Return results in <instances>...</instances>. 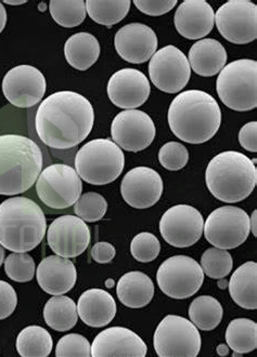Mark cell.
Returning a JSON list of instances; mask_svg holds the SVG:
<instances>
[{"instance_id": "34", "label": "cell", "mask_w": 257, "mask_h": 357, "mask_svg": "<svg viewBox=\"0 0 257 357\" xmlns=\"http://www.w3.org/2000/svg\"><path fill=\"white\" fill-rule=\"evenodd\" d=\"M49 11L56 23L68 29L82 24L87 15L84 0H51Z\"/></svg>"}, {"instance_id": "48", "label": "cell", "mask_w": 257, "mask_h": 357, "mask_svg": "<svg viewBox=\"0 0 257 357\" xmlns=\"http://www.w3.org/2000/svg\"><path fill=\"white\" fill-rule=\"evenodd\" d=\"M27 3V1H24V0H22V1H11V0L5 1V3H7V5H22V3Z\"/></svg>"}, {"instance_id": "11", "label": "cell", "mask_w": 257, "mask_h": 357, "mask_svg": "<svg viewBox=\"0 0 257 357\" xmlns=\"http://www.w3.org/2000/svg\"><path fill=\"white\" fill-rule=\"evenodd\" d=\"M156 280L160 289L168 297L187 299L196 295L203 285L204 272L191 257L175 256L163 262Z\"/></svg>"}, {"instance_id": "5", "label": "cell", "mask_w": 257, "mask_h": 357, "mask_svg": "<svg viewBox=\"0 0 257 357\" xmlns=\"http://www.w3.org/2000/svg\"><path fill=\"white\" fill-rule=\"evenodd\" d=\"M205 182L212 195L219 201L228 204L242 202L256 186L254 160L233 151L216 155L207 166Z\"/></svg>"}, {"instance_id": "8", "label": "cell", "mask_w": 257, "mask_h": 357, "mask_svg": "<svg viewBox=\"0 0 257 357\" xmlns=\"http://www.w3.org/2000/svg\"><path fill=\"white\" fill-rule=\"evenodd\" d=\"M82 178L68 165H50L41 172L36 181L37 196L51 209L72 207L82 195Z\"/></svg>"}, {"instance_id": "20", "label": "cell", "mask_w": 257, "mask_h": 357, "mask_svg": "<svg viewBox=\"0 0 257 357\" xmlns=\"http://www.w3.org/2000/svg\"><path fill=\"white\" fill-rule=\"evenodd\" d=\"M117 52L123 60L141 64L152 58L158 49L156 31L148 25L131 23L122 27L115 38Z\"/></svg>"}, {"instance_id": "42", "label": "cell", "mask_w": 257, "mask_h": 357, "mask_svg": "<svg viewBox=\"0 0 257 357\" xmlns=\"http://www.w3.org/2000/svg\"><path fill=\"white\" fill-rule=\"evenodd\" d=\"M17 296L15 288L5 280H0V319L9 317L15 312Z\"/></svg>"}, {"instance_id": "21", "label": "cell", "mask_w": 257, "mask_h": 357, "mask_svg": "<svg viewBox=\"0 0 257 357\" xmlns=\"http://www.w3.org/2000/svg\"><path fill=\"white\" fill-rule=\"evenodd\" d=\"M146 343L137 333L124 327H111L101 331L91 344L94 357H145Z\"/></svg>"}, {"instance_id": "39", "label": "cell", "mask_w": 257, "mask_h": 357, "mask_svg": "<svg viewBox=\"0 0 257 357\" xmlns=\"http://www.w3.org/2000/svg\"><path fill=\"white\" fill-rule=\"evenodd\" d=\"M159 160L166 169L177 172L187 165L189 152L182 143L168 142L161 148Z\"/></svg>"}, {"instance_id": "1", "label": "cell", "mask_w": 257, "mask_h": 357, "mask_svg": "<svg viewBox=\"0 0 257 357\" xmlns=\"http://www.w3.org/2000/svg\"><path fill=\"white\" fill-rule=\"evenodd\" d=\"M95 112L91 103L73 91L52 93L39 104L35 130L43 144L54 150H68L91 132Z\"/></svg>"}, {"instance_id": "35", "label": "cell", "mask_w": 257, "mask_h": 357, "mask_svg": "<svg viewBox=\"0 0 257 357\" xmlns=\"http://www.w3.org/2000/svg\"><path fill=\"white\" fill-rule=\"evenodd\" d=\"M233 260L228 251L219 248H209L201 258V268L209 278L221 280L230 274Z\"/></svg>"}, {"instance_id": "25", "label": "cell", "mask_w": 257, "mask_h": 357, "mask_svg": "<svg viewBox=\"0 0 257 357\" xmlns=\"http://www.w3.org/2000/svg\"><path fill=\"white\" fill-rule=\"evenodd\" d=\"M190 68L202 77L215 76L225 68L227 51L219 41L205 38L197 41L189 51Z\"/></svg>"}, {"instance_id": "44", "label": "cell", "mask_w": 257, "mask_h": 357, "mask_svg": "<svg viewBox=\"0 0 257 357\" xmlns=\"http://www.w3.org/2000/svg\"><path fill=\"white\" fill-rule=\"evenodd\" d=\"M115 255H117V250L115 246L105 241L97 243L90 251V256L100 264H109L115 259Z\"/></svg>"}, {"instance_id": "23", "label": "cell", "mask_w": 257, "mask_h": 357, "mask_svg": "<svg viewBox=\"0 0 257 357\" xmlns=\"http://www.w3.org/2000/svg\"><path fill=\"white\" fill-rule=\"evenodd\" d=\"M37 282L49 295L61 296L74 287L78 273L70 259L60 256L47 257L37 268Z\"/></svg>"}, {"instance_id": "3", "label": "cell", "mask_w": 257, "mask_h": 357, "mask_svg": "<svg viewBox=\"0 0 257 357\" xmlns=\"http://www.w3.org/2000/svg\"><path fill=\"white\" fill-rule=\"evenodd\" d=\"M44 167V153L25 135H0V195L25 193Z\"/></svg>"}, {"instance_id": "40", "label": "cell", "mask_w": 257, "mask_h": 357, "mask_svg": "<svg viewBox=\"0 0 257 357\" xmlns=\"http://www.w3.org/2000/svg\"><path fill=\"white\" fill-rule=\"evenodd\" d=\"M56 356L89 357L91 356V345L83 335L70 333L59 340L56 348Z\"/></svg>"}, {"instance_id": "15", "label": "cell", "mask_w": 257, "mask_h": 357, "mask_svg": "<svg viewBox=\"0 0 257 357\" xmlns=\"http://www.w3.org/2000/svg\"><path fill=\"white\" fill-rule=\"evenodd\" d=\"M204 219L199 210L189 205L170 208L161 218L160 232L166 243L176 248L196 244L203 233Z\"/></svg>"}, {"instance_id": "22", "label": "cell", "mask_w": 257, "mask_h": 357, "mask_svg": "<svg viewBox=\"0 0 257 357\" xmlns=\"http://www.w3.org/2000/svg\"><path fill=\"white\" fill-rule=\"evenodd\" d=\"M174 22L182 37L197 40L211 33L215 24V13L205 0H184L175 13Z\"/></svg>"}, {"instance_id": "19", "label": "cell", "mask_w": 257, "mask_h": 357, "mask_svg": "<svg viewBox=\"0 0 257 357\" xmlns=\"http://www.w3.org/2000/svg\"><path fill=\"white\" fill-rule=\"evenodd\" d=\"M121 193L131 207L146 209L160 201L163 180L156 170L137 167L127 172L121 183Z\"/></svg>"}, {"instance_id": "13", "label": "cell", "mask_w": 257, "mask_h": 357, "mask_svg": "<svg viewBox=\"0 0 257 357\" xmlns=\"http://www.w3.org/2000/svg\"><path fill=\"white\" fill-rule=\"evenodd\" d=\"M149 75L153 85L161 91L177 93L187 86L191 68L182 51L174 46H166L151 58Z\"/></svg>"}, {"instance_id": "17", "label": "cell", "mask_w": 257, "mask_h": 357, "mask_svg": "<svg viewBox=\"0 0 257 357\" xmlns=\"http://www.w3.org/2000/svg\"><path fill=\"white\" fill-rule=\"evenodd\" d=\"M91 234L84 220L78 215H62L52 221L47 231L49 247L57 256L76 258L89 246Z\"/></svg>"}, {"instance_id": "30", "label": "cell", "mask_w": 257, "mask_h": 357, "mask_svg": "<svg viewBox=\"0 0 257 357\" xmlns=\"http://www.w3.org/2000/svg\"><path fill=\"white\" fill-rule=\"evenodd\" d=\"M52 347V337L41 326L27 327L17 335V350L22 357L49 356Z\"/></svg>"}, {"instance_id": "43", "label": "cell", "mask_w": 257, "mask_h": 357, "mask_svg": "<svg viewBox=\"0 0 257 357\" xmlns=\"http://www.w3.org/2000/svg\"><path fill=\"white\" fill-rule=\"evenodd\" d=\"M257 123L251 121L243 126L239 132V142L244 150L249 152H257Z\"/></svg>"}, {"instance_id": "28", "label": "cell", "mask_w": 257, "mask_h": 357, "mask_svg": "<svg viewBox=\"0 0 257 357\" xmlns=\"http://www.w3.org/2000/svg\"><path fill=\"white\" fill-rule=\"evenodd\" d=\"M64 56L72 68L78 70H88L99 59V41L86 31L74 34L64 45Z\"/></svg>"}, {"instance_id": "24", "label": "cell", "mask_w": 257, "mask_h": 357, "mask_svg": "<svg viewBox=\"0 0 257 357\" xmlns=\"http://www.w3.org/2000/svg\"><path fill=\"white\" fill-rule=\"evenodd\" d=\"M78 317L89 327L101 328L113 321L117 303L109 292L99 288L87 290L80 296L78 305Z\"/></svg>"}, {"instance_id": "9", "label": "cell", "mask_w": 257, "mask_h": 357, "mask_svg": "<svg viewBox=\"0 0 257 357\" xmlns=\"http://www.w3.org/2000/svg\"><path fill=\"white\" fill-rule=\"evenodd\" d=\"M153 345L160 357H196L201 350V335L192 321L168 315L159 324Z\"/></svg>"}, {"instance_id": "16", "label": "cell", "mask_w": 257, "mask_h": 357, "mask_svg": "<svg viewBox=\"0 0 257 357\" xmlns=\"http://www.w3.org/2000/svg\"><path fill=\"white\" fill-rule=\"evenodd\" d=\"M46 78L34 66H19L10 70L3 80L6 99L20 109H29L42 101L46 93Z\"/></svg>"}, {"instance_id": "32", "label": "cell", "mask_w": 257, "mask_h": 357, "mask_svg": "<svg viewBox=\"0 0 257 357\" xmlns=\"http://www.w3.org/2000/svg\"><path fill=\"white\" fill-rule=\"evenodd\" d=\"M223 310L219 300L211 296H201L192 301L189 317L197 328L213 331L221 324Z\"/></svg>"}, {"instance_id": "6", "label": "cell", "mask_w": 257, "mask_h": 357, "mask_svg": "<svg viewBox=\"0 0 257 357\" xmlns=\"http://www.w3.org/2000/svg\"><path fill=\"white\" fill-rule=\"evenodd\" d=\"M75 170L82 180L94 185H105L121 176L124 153L109 139L89 141L76 153Z\"/></svg>"}, {"instance_id": "18", "label": "cell", "mask_w": 257, "mask_h": 357, "mask_svg": "<svg viewBox=\"0 0 257 357\" xmlns=\"http://www.w3.org/2000/svg\"><path fill=\"white\" fill-rule=\"evenodd\" d=\"M148 77L135 68L117 70L108 82V96L119 109H133L141 107L150 97Z\"/></svg>"}, {"instance_id": "45", "label": "cell", "mask_w": 257, "mask_h": 357, "mask_svg": "<svg viewBox=\"0 0 257 357\" xmlns=\"http://www.w3.org/2000/svg\"><path fill=\"white\" fill-rule=\"evenodd\" d=\"M6 23H7V11H6L3 3L0 1V33L5 29Z\"/></svg>"}, {"instance_id": "41", "label": "cell", "mask_w": 257, "mask_h": 357, "mask_svg": "<svg viewBox=\"0 0 257 357\" xmlns=\"http://www.w3.org/2000/svg\"><path fill=\"white\" fill-rule=\"evenodd\" d=\"M135 6L141 13L150 17H160L170 13L177 5L176 0H135Z\"/></svg>"}, {"instance_id": "38", "label": "cell", "mask_w": 257, "mask_h": 357, "mask_svg": "<svg viewBox=\"0 0 257 357\" xmlns=\"http://www.w3.org/2000/svg\"><path fill=\"white\" fill-rule=\"evenodd\" d=\"M131 251L137 261L148 264L158 258L161 251V243L156 235L148 232L140 233L131 241Z\"/></svg>"}, {"instance_id": "27", "label": "cell", "mask_w": 257, "mask_h": 357, "mask_svg": "<svg viewBox=\"0 0 257 357\" xmlns=\"http://www.w3.org/2000/svg\"><path fill=\"white\" fill-rule=\"evenodd\" d=\"M229 292L233 301L245 310L257 309V264L245 262L237 268L229 282Z\"/></svg>"}, {"instance_id": "29", "label": "cell", "mask_w": 257, "mask_h": 357, "mask_svg": "<svg viewBox=\"0 0 257 357\" xmlns=\"http://www.w3.org/2000/svg\"><path fill=\"white\" fill-rule=\"evenodd\" d=\"M44 319L47 325L54 331H70L78 323V313L75 302L66 296L51 298L45 305Z\"/></svg>"}, {"instance_id": "47", "label": "cell", "mask_w": 257, "mask_h": 357, "mask_svg": "<svg viewBox=\"0 0 257 357\" xmlns=\"http://www.w3.org/2000/svg\"><path fill=\"white\" fill-rule=\"evenodd\" d=\"M5 262V249L0 245V266Z\"/></svg>"}, {"instance_id": "31", "label": "cell", "mask_w": 257, "mask_h": 357, "mask_svg": "<svg viewBox=\"0 0 257 357\" xmlns=\"http://www.w3.org/2000/svg\"><path fill=\"white\" fill-rule=\"evenodd\" d=\"M131 0H87L86 11L98 24L112 26L128 15Z\"/></svg>"}, {"instance_id": "46", "label": "cell", "mask_w": 257, "mask_h": 357, "mask_svg": "<svg viewBox=\"0 0 257 357\" xmlns=\"http://www.w3.org/2000/svg\"><path fill=\"white\" fill-rule=\"evenodd\" d=\"M257 210H254L252 217L250 218V229L252 231L253 235H257Z\"/></svg>"}, {"instance_id": "36", "label": "cell", "mask_w": 257, "mask_h": 357, "mask_svg": "<svg viewBox=\"0 0 257 357\" xmlns=\"http://www.w3.org/2000/svg\"><path fill=\"white\" fill-rule=\"evenodd\" d=\"M108 210V202L105 198L96 192L80 195L74 205V213L85 222H98L105 217Z\"/></svg>"}, {"instance_id": "37", "label": "cell", "mask_w": 257, "mask_h": 357, "mask_svg": "<svg viewBox=\"0 0 257 357\" xmlns=\"http://www.w3.org/2000/svg\"><path fill=\"white\" fill-rule=\"evenodd\" d=\"M5 271L10 280L17 282H31L35 275V261L27 252H15L6 259Z\"/></svg>"}, {"instance_id": "4", "label": "cell", "mask_w": 257, "mask_h": 357, "mask_svg": "<svg viewBox=\"0 0 257 357\" xmlns=\"http://www.w3.org/2000/svg\"><path fill=\"white\" fill-rule=\"evenodd\" d=\"M47 231L44 211L27 197H11L0 204V245L13 252L36 248Z\"/></svg>"}, {"instance_id": "2", "label": "cell", "mask_w": 257, "mask_h": 357, "mask_svg": "<svg viewBox=\"0 0 257 357\" xmlns=\"http://www.w3.org/2000/svg\"><path fill=\"white\" fill-rule=\"evenodd\" d=\"M221 123V107L207 92L188 90L170 103L168 125L174 135L184 142H207L217 133Z\"/></svg>"}, {"instance_id": "33", "label": "cell", "mask_w": 257, "mask_h": 357, "mask_svg": "<svg viewBox=\"0 0 257 357\" xmlns=\"http://www.w3.org/2000/svg\"><path fill=\"white\" fill-rule=\"evenodd\" d=\"M226 341L235 353L253 352L257 348L256 323L248 319H233L226 331Z\"/></svg>"}, {"instance_id": "7", "label": "cell", "mask_w": 257, "mask_h": 357, "mask_svg": "<svg viewBox=\"0 0 257 357\" xmlns=\"http://www.w3.org/2000/svg\"><path fill=\"white\" fill-rule=\"evenodd\" d=\"M216 89L226 107L237 112L257 107V62L250 59L233 61L219 73Z\"/></svg>"}, {"instance_id": "26", "label": "cell", "mask_w": 257, "mask_h": 357, "mask_svg": "<svg viewBox=\"0 0 257 357\" xmlns=\"http://www.w3.org/2000/svg\"><path fill=\"white\" fill-rule=\"evenodd\" d=\"M117 297L122 303L131 309H141L150 303L154 296V285L146 274L129 272L117 282Z\"/></svg>"}, {"instance_id": "14", "label": "cell", "mask_w": 257, "mask_h": 357, "mask_svg": "<svg viewBox=\"0 0 257 357\" xmlns=\"http://www.w3.org/2000/svg\"><path fill=\"white\" fill-rule=\"evenodd\" d=\"M156 129L151 117L139 109H126L112 121L111 135L115 144L127 152L146 150L156 138Z\"/></svg>"}, {"instance_id": "12", "label": "cell", "mask_w": 257, "mask_h": 357, "mask_svg": "<svg viewBox=\"0 0 257 357\" xmlns=\"http://www.w3.org/2000/svg\"><path fill=\"white\" fill-rule=\"evenodd\" d=\"M215 23L226 40L250 44L257 37V6L250 0H229L217 10Z\"/></svg>"}, {"instance_id": "10", "label": "cell", "mask_w": 257, "mask_h": 357, "mask_svg": "<svg viewBox=\"0 0 257 357\" xmlns=\"http://www.w3.org/2000/svg\"><path fill=\"white\" fill-rule=\"evenodd\" d=\"M203 232L215 248L235 249L250 235V217L244 210L235 206L217 208L204 222Z\"/></svg>"}]
</instances>
